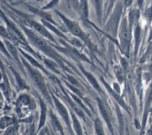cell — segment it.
I'll return each instance as SVG.
<instances>
[{
  "mask_svg": "<svg viewBox=\"0 0 152 135\" xmlns=\"http://www.w3.org/2000/svg\"><path fill=\"white\" fill-rule=\"evenodd\" d=\"M20 27L29 44L46 54L48 58L55 61L62 69H66V66L65 64L68 62L58 53L57 50L52 46V44H49L47 40H45V38L27 26L20 24Z\"/></svg>",
  "mask_w": 152,
  "mask_h": 135,
  "instance_id": "cell-1",
  "label": "cell"
},
{
  "mask_svg": "<svg viewBox=\"0 0 152 135\" xmlns=\"http://www.w3.org/2000/svg\"><path fill=\"white\" fill-rule=\"evenodd\" d=\"M20 59L23 67L27 70L31 79L37 87L42 96L52 106L53 103L51 94L46 84L44 76L40 72V70L33 67L22 56H20Z\"/></svg>",
  "mask_w": 152,
  "mask_h": 135,
  "instance_id": "cell-2",
  "label": "cell"
},
{
  "mask_svg": "<svg viewBox=\"0 0 152 135\" xmlns=\"http://www.w3.org/2000/svg\"><path fill=\"white\" fill-rule=\"evenodd\" d=\"M55 12L61 19L66 27L67 28L68 30L74 36V37L79 39L84 43L88 44L89 41L88 36H87L86 33L83 31V30L81 29V27L80 26L77 22L68 18L66 16H65L64 14L61 13L58 10H55Z\"/></svg>",
  "mask_w": 152,
  "mask_h": 135,
  "instance_id": "cell-3",
  "label": "cell"
},
{
  "mask_svg": "<svg viewBox=\"0 0 152 135\" xmlns=\"http://www.w3.org/2000/svg\"><path fill=\"white\" fill-rule=\"evenodd\" d=\"M60 43L63 45V47H60L59 45L52 44V46L57 50L66 54L71 59L74 60L75 62L80 63V62H86L91 63L89 59L83 53H81L77 48L73 47L65 40L61 39L59 40Z\"/></svg>",
  "mask_w": 152,
  "mask_h": 135,
  "instance_id": "cell-4",
  "label": "cell"
},
{
  "mask_svg": "<svg viewBox=\"0 0 152 135\" xmlns=\"http://www.w3.org/2000/svg\"><path fill=\"white\" fill-rule=\"evenodd\" d=\"M131 35L132 29L129 26L127 18L124 17L120 24L118 36L121 50L125 55H128L129 52Z\"/></svg>",
  "mask_w": 152,
  "mask_h": 135,
  "instance_id": "cell-5",
  "label": "cell"
},
{
  "mask_svg": "<svg viewBox=\"0 0 152 135\" xmlns=\"http://www.w3.org/2000/svg\"><path fill=\"white\" fill-rule=\"evenodd\" d=\"M51 96L52 98L53 103L55 106V108L59 115L61 119L65 122L67 128L69 130V132L71 135H74V132L72 127L71 118L70 116V113L66 107L64 105V103L52 93H50Z\"/></svg>",
  "mask_w": 152,
  "mask_h": 135,
  "instance_id": "cell-6",
  "label": "cell"
},
{
  "mask_svg": "<svg viewBox=\"0 0 152 135\" xmlns=\"http://www.w3.org/2000/svg\"><path fill=\"white\" fill-rule=\"evenodd\" d=\"M26 22L28 23V25L31 26V29H32L40 36L52 42L55 45H59L53 35L50 33V32H49L48 29L43 24H40V23L31 18L26 19Z\"/></svg>",
  "mask_w": 152,
  "mask_h": 135,
  "instance_id": "cell-7",
  "label": "cell"
},
{
  "mask_svg": "<svg viewBox=\"0 0 152 135\" xmlns=\"http://www.w3.org/2000/svg\"><path fill=\"white\" fill-rule=\"evenodd\" d=\"M18 51L21 54V56L34 68L40 70L42 72L45 73L47 76H48L49 78L51 79V80L53 81H57V79H55V77H54L48 70L46 68H45L40 62L39 61L36 59L34 57H33L32 55H30L27 53H26L23 48L20 47H18Z\"/></svg>",
  "mask_w": 152,
  "mask_h": 135,
  "instance_id": "cell-8",
  "label": "cell"
},
{
  "mask_svg": "<svg viewBox=\"0 0 152 135\" xmlns=\"http://www.w3.org/2000/svg\"><path fill=\"white\" fill-rule=\"evenodd\" d=\"M0 16L4 20V22L6 24V27L10 30H11L16 36L23 43L26 44H29L27 41V39L25 36V35L21 31V29H20L15 23H14L11 20L8 19L7 16L4 14V13L0 8Z\"/></svg>",
  "mask_w": 152,
  "mask_h": 135,
  "instance_id": "cell-9",
  "label": "cell"
},
{
  "mask_svg": "<svg viewBox=\"0 0 152 135\" xmlns=\"http://www.w3.org/2000/svg\"><path fill=\"white\" fill-rule=\"evenodd\" d=\"M98 107L101 113V115L105 121V123L107 125L109 129L111 132L113 131L112 127V116L109 110V108L106 104V103L101 99L97 98Z\"/></svg>",
  "mask_w": 152,
  "mask_h": 135,
  "instance_id": "cell-10",
  "label": "cell"
},
{
  "mask_svg": "<svg viewBox=\"0 0 152 135\" xmlns=\"http://www.w3.org/2000/svg\"><path fill=\"white\" fill-rule=\"evenodd\" d=\"M61 88L62 89V94L64 99H65V101L67 102V103L69 105V106L71 109V111H72L75 114H76L77 116L86 121V116L85 112L73 100V99L69 96V93L67 91H66L65 90H64L62 86H61Z\"/></svg>",
  "mask_w": 152,
  "mask_h": 135,
  "instance_id": "cell-11",
  "label": "cell"
},
{
  "mask_svg": "<svg viewBox=\"0 0 152 135\" xmlns=\"http://www.w3.org/2000/svg\"><path fill=\"white\" fill-rule=\"evenodd\" d=\"M4 42L5 45L7 50L9 54L10 55L11 59L15 60V62L18 64V66L20 68H22V69L24 70V69H23L24 67L21 61L20 55V53L18 51V47H17L15 44H14L12 42H11L10 41L7 39H4Z\"/></svg>",
  "mask_w": 152,
  "mask_h": 135,
  "instance_id": "cell-12",
  "label": "cell"
},
{
  "mask_svg": "<svg viewBox=\"0 0 152 135\" xmlns=\"http://www.w3.org/2000/svg\"><path fill=\"white\" fill-rule=\"evenodd\" d=\"M151 104H152V81L148 86V88L147 89V93H146V96H145L144 108V115H143L142 120V129H144L145 125L149 113V110Z\"/></svg>",
  "mask_w": 152,
  "mask_h": 135,
  "instance_id": "cell-13",
  "label": "cell"
},
{
  "mask_svg": "<svg viewBox=\"0 0 152 135\" xmlns=\"http://www.w3.org/2000/svg\"><path fill=\"white\" fill-rule=\"evenodd\" d=\"M36 96L39 100L40 109V113L38 128H37V132H39L44 127L45 124L47 113H48V108L44 99L42 97H40V96L37 93H36Z\"/></svg>",
  "mask_w": 152,
  "mask_h": 135,
  "instance_id": "cell-14",
  "label": "cell"
},
{
  "mask_svg": "<svg viewBox=\"0 0 152 135\" xmlns=\"http://www.w3.org/2000/svg\"><path fill=\"white\" fill-rule=\"evenodd\" d=\"M27 7L28 8V10L30 11L31 13H33L34 14L39 16L41 18V20H43L47 22H49V23L55 25L56 27H58L59 26L58 24L53 20L52 15L49 13L45 11L44 10H42V9L40 10V9L36 8H35L33 6L29 5H27Z\"/></svg>",
  "mask_w": 152,
  "mask_h": 135,
  "instance_id": "cell-15",
  "label": "cell"
},
{
  "mask_svg": "<svg viewBox=\"0 0 152 135\" xmlns=\"http://www.w3.org/2000/svg\"><path fill=\"white\" fill-rule=\"evenodd\" d=\"M49 117L50 119L51 125L56 133V135H65L61 121L58 116L52 111L49 112Z\"/></svg>",
  "mask_w": 152,
  "mask_h": 135,
  "instance_id": "cell-16",
  "label": "cell"
},
{
  "mask_svg": "<svg viewBox=\"0 0 152 135\" xmlns=\"http://www.w3.org/2000/svg\"><path fill=\"white\" fill-rule=\"evenodd\" d=\"M140 17V11L139 8H133L129 11L128 16V22L129 27L132 30L138 23Z\"/></svg>",
  "mask_w": 152,
  "mask_h": 135,
  "instance_id": "cell-17",
  "label": "cell"
},
{
  "mask_svg": "<svg viewBox=\"0 0 152 135\" xmlns=\"http://www.w3.org/2000/svg\"><path fill=\"white\" fill-rule=\"evenodd\" d=\"M78 67L80 69V70L82 72V73L84 74V75L87 78V80L88 81V82L91 84V85L99 93H102V90L100 88V85L99 84L97 79H96V78L93 75H92L90 72L87 71L86 70H85V69L83 67V66L80 64L78 63Z\"/></svg>",
  "mask_w": 152,
  "mask_h": 135,
  "instance_id": "cell-18",
  "label": "cell"
},
{
  "mask_svg": "<svg viewBox=\"0 0 152 135\" xmlns=\"http://www.w3.org/2000/svg\"><path fill=\"white\" fill-rule=\"evenodd\" d=\"M8 67L14 75V77L15 78V82L17 84V88H18V90H28L29 89L28 86L27 85V84H26L25 81L22 78V77L21 76L20 73H18V72L13 67H12L10 65H8Z\"/></svg>",
  "mask_w": 152,
  "mask_h": 135,
  "instance_id": "cell-19",
  "label": "cell"
},
{
  "mask_svg": "<svg viewBox=\"0 0 152 135\" xmlns=\"http://www.w3.org/2000/svg\"><path fill=\"white\" fill-rule=\"evenodd\" d=\"M70 116L72 122V127L75 135H84L83 127L78 116L72 111H70Z\"/></svg>",
  "mask_w": 152,
  "mask_h": 135,
  "instance_id": "cell-20",
  "label": "cell"
},
{
  "mask_svg": "<svg viewBox=\"0 0 152 135\" xmlns=\"http://www.w3.org/2000/svg\"><path fill=\"white\" fill-rule=\"evenodd\" d=\"M41 22L42 23V24L49 30H51L52 32H53L54 33H55L58 36H59L61 39H62L64 40H65L66 42H69V39H70V38L66 36L63 32H62L61 31V30H59L58 27L55 26V25L49 23V22H47L43 20H41Z\"/></svg>",
  "mask_w": 152,
  "mask_h": 135,
  "instance_id": "cell-21",
  "label": "cell"
},
{
  "mask_svg": "<svg viewBox=\"0 0 152 135\" xmlns=\"http://www.w3.org/2000/svg\"><path fill=\"white\" fill-rule=\"evenodd\" d=\"M42 62L46 66V69H49L51 72L54 73L61 75V71L59 70L60 66L53 60L48 58V57H43L42 58Z\"/></svg>",
  "mask_w": 152,
  "mask_h": 135,
  "instance_id": "cell-22",
  "label": "cell"
},
{
  "mask_svg": "<svg viewBox=\"0 0 152 135\" xmlns=\"http://www.w3.org/2000/svg\"><path fill=\"white\" fill-rule=\"evenodd\" d=\"M102 81L103 82V84L104 85L105 87L106 88V89L107 90V91H109V93L112 95V96L113 97V98H115V99L120 104V105H121L123 108H124L126 110H127V107L126 104L125 103L124 100L122 99V97L120 96L119 94L116 91H115L113 89H112L108 84L107 82H106L105 81H104L103 79H101Z\"/></svg>",
  "mask_w": 152,
  "mask_h": 135,
  "instance_id": "cell-23",
  "label": "cell"
},
{
  "mask_svg": "<svg viewBox=\"0 0 152 135\" xmlns=\"http://www.w3.org/2000/svg\"><path fill=\"white\" fill-rule=\"evenodd\" d=\"M134 43H135V54H136L138 47L141 42V27L139 23H138L134 27Z\"/></svg>",
  "mask_w": 152,
  "mask_h": 135,
  "instance_id": "cell-24",
  "label": "cell"
},
{
  "mask_svg": "<svg viewBox=\"0 0 152 135\" xmlns=\"http://www.w3.org/2000/svg\"><path fill=\"white\" fill-rule=\"evenodd\" d=\"M17 104L20 107H28L31 105V98L27 94H22L18 97Z\"/></svg>",
  "mask_w": 152,
  "mask_h": 135,
  "instance_id": "cell-25",
  "label": "cell"
},
{
  "mask_svg": "<svg viewBox=\"0 0 152 135\" xmlns=\"http://www.w3.org/2000/svg\"><path fill=\"white\" fill-rule=\"evenodd\" d=\"M15 123V119L14 118L4 116L0 119V129L3 130L8 128Z\"/></svg>",
  "mask_w": 152,
  "mask_h": 135,
  "instance_id": "cell-26",
  "label": "cell"
},
{
  "mask_svg": "<svg viewBox=\"0 0 152 135\" xmlns=\"http://www.w3.org/2000/svg\"><path fill=\"white\" fill-rule=\"evenodd\" d=\"M94 130L96 135H106L103 124L99 118L94 119Z\"/></svg>",
  "mask_w": 152,
  "mask_h": 135,
  "instance_id": "cell-27",
  "label": "cell"
},
{
  "mask_svg": "<svg viewBox=\"0 0 152 135\" xmlns=\"http://www.w3.org/2000/svg\"><path fill=\"white\" fill-rule=\"evenodd\" d=\"M65 78L66 81L68 82L70 84L72 85L73 86H74L79 89H81L82 88V86L80 84V83L79 82L78 80L75 77H74L73 75H72L69 73H65Z\"/></svg>",
  "mask_w": 152,
  "mask_h": 135,
  "instance_id": "cell-28",
  "label": "cell"
},
{
  "mask_svg": "<svg viewBox=\"0 0 152 135\" xmlns=\"http://www.w3.org/2000/svg\"><path fill=\"white\" fill-rule=\"evenodd\" d=\"M79 9L80 12L81 16L87 19L88 16V3L87 1H80L79 5Z\"/></svg>",
  "mask_w": 152,
  "mask_h": 135,
  "instance_id": "cell-29",
  "label": "cell"
},
{
  "mask_svg": "<svg viewBox=\"0 0 152 135\" xmlns=\"http://www.w3.org/2000/svg\"><path fill=\"white\" fill-rule=\"evenodd\" d=\"M114 72L117 78L118 81L122 83L124 79V70L120 65H116L114 67Z\"/></svg>",
  "mask_w": 152,
  "mask_h": 135,
  "instance_id": "cell-30",
  "label": "cell"
},
{
  "mask_svg": "<svg viewBox=\"0 0 152 135\" xmlns=\"http://www.w3.org/2000/svg\"><path fill=\"white\" fill-rule=\"evenodd\" d=\"M144 17L147 21L149 22L152 21V3L150 6H148V7L145 9L144 13Z\"/></svg>",
  "mask_w": 152,
  "mask_h": 135,
  "instance_id": "cell-31",
  "label": "cell"
},
{
  "mask_svg": "<svg viewBox=\"0 0 152 135\" xmlns=\"http://www.w3.org/2000/svg\"><path fill=\"white\" fill-rule=\"evenodd\" d=\"M0 51L1 53H2L4 54H5L8 59H12L10 55L9 54L7 50V48L5 47V45L4 42H2L1 39H0Z\"/></svg>",
  "mask_w": 152,
  "mask_h": 135,
  "instance_id": "cell-32",
  "label": "cell"
},
{
  "mask_svg": "<svg viewBox=\"0 0 152 135\" xmlns=\"http://www.w3.org/2000/svg\"><path fill=\"white\" fill-rule=\"evenodd\" d=\"M0 35H1L4 38V39H8L7 27L2 26L1 24H0Z\"/></svg>",
  "mask_w": 152,
  "mask_h": 135,
  "instance_id": "cell-33",
  "label": "cell"
},
{
  "mask_svg": "<svg viewBox=\"0 0 152 135\" xmlns=\"http://www.w3.org/2000/svg\"><path fill=\"white\" fill-rule=\"evenodd\" d=\"M58 1H51L50 2H49L46 5H45V7H43V8H42V10H47L49 9H51L52 8H53L54 6L56 5V4H57L58 3Z\"/></svg>",
  "mask_w": 152,
  "mask_h": 135,
  "instance_id": "cell-34",
  "label": "cell"
},
{
  "mask_svg": "<svg viewBox=\"0 0 152 135\" xmlns=\"http://www.w3.org/2000/svg\"><path fill=\"white\" fill-rule=\"evenodd\" d=\"M147 135H152V125L147 130Z\"/></svg>",
  "mask_w": 152,
  "mask_h": 135,
  "instance_id": "cell-35",
  "label": "cell"
},
{
  "mask_svg": "<svg viewBox=\"0 0 152 135\" xmlns=\"http://www.w3.org/2000/svg\"><path fill=\"white\" fill-rule=\"evenodd\" d=\"M148 115H150V121L151 122H152V104L150 106V110H149V113Z\"/></svg>",
  "mask_w": 152,
  "mask_h": 135,
  "instance_id": "cell-36",
  "label": "cell"
},
{
  "mask_svg": "<svg viewBox=\"0 0 152 135\" xmlns=\"http://www.w3.org/2000/svg\"><path fill=\"white\" fill-rule=\"evenodd\" d=\"M151 41H152V26L150 29V33H149V37H148V42H150Z\"/></svg>",
  "mask_w": 152,
  "mask_h": 135,
  "instance_id": "cell-37",
  "label": "cell"
},
{
  "mask_svg": "<svg viewBox=\"0 0 152 135\" xmlns=\"http://www.w3.org/2000/svg\"><path fill=\"white\" fill-rule=\"evenodd\" d=\"M2 70H1V67H0V81L2 80Z\"/></svg>",
  "mask_w": 152,
  "mask_h": 135,
  "instance_id": "cell-38",
  "label": "cell"
},
{
  "mask_svg": "<svg viewBox=\"0 0 152 135\" xmlns=\"http://www.w3.org/2000/svg\"><path fill=\"white\" fill-rule=\"evenodd\" d=\"M151 61L152 62V54H151Z\"/></svg>",
  "mask_w": 152,
  "mask_h": 135,
  "instance_id": "cell-39",
  "label": "cell"
},
{
  "mask_svg": "<svg viewBox=\"0 0 152 135\" xmlns=\"http://www.w3.org/2000/svg\"><path fill=\"white\" fill-rule=\"evenodd\" d=\"M41 135H43V134H41Z\"/></svg>",
  "mask_w": 152,
  "mask_h": 135,
  "instance_id": "cell-40",
  "label": "cell"
}]
</instances>
